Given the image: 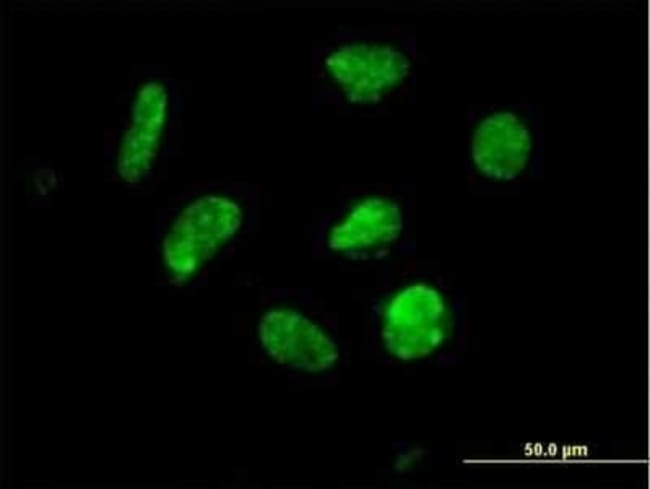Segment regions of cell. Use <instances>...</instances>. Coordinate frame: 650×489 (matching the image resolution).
<instances>
[{
	"label": "cell",
	"mask_w": 650,
	"mask_h": 489,
	"mask_svg": "<svg viewBox=\"0 0 650 489\" xmlns=\"http://www.w3.org/2000/svg\"><path fill=\"white\" fill-rule=\"evenodd\" d=\"M544 148L540 109L527 101L482 114L469 142L475 170L490 181L509 185H523L540 175Z\"/></svg>",
	"instance_id": "cell-1"
},
{
	"label": "cell",
	"mask_w": 650,
	"mask_h": 489,
	"mask_svg": "<svg viewBox=\"0 0 650 489\" xmlns=\"http://www.w3.org/2000/svg\"><path fill=\"white\" fill-rule=\"evenodd\" d=\"M446 310L440 295L424 285L400 291L388 304L383 321L387 349L402 359L430 352L442 339Z\"/></svg>",
	"instance_id": "cell-2"
},
{
	"label": "cell",
	"mask_w": 650,
	"mask_h": 489,
	"mask_svg": "<svg viewBox=\"0 0 650 489\" xmlns=\"http://www.w3.org/2000/svg\"><path fill=\"white\" fill-rule=\"evenodd\" d=\"M262 327L267 350L282 364L320 371L331 367L337 359L333 342L296 312L281 310L269 313Z\"/></svg>",
	"instance_id": "cell-3"
},
{
	"label": "cell",
	"mask_w": 650,
	"mask_h": 489,
	"mask_svg": "<svg viewBox=\"0 0 650 489\" xmlns=\"http://www.w3.org/2000/svg\"><path fill=\"white\" fill-rule=\"evenodd\" d=\"M401 231L399 208L385 199H370L333 230L330 246L350 255L372 253L397 240Z\"/></svg>",
	"instance_id": "cell-4"
}]
</instances>
